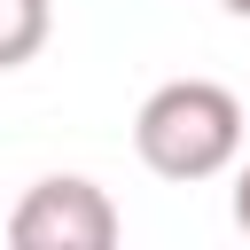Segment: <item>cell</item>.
<instances>
[{
    "instance_id": "obj_1",
    "label": "cell",
    "mask_w": 250,
    "mask_h": 250,
    "mask_svg": "<svg viewBox=\"0 0 250 250\" xmlns=\"http://www.w3.org/2000/svg\"><path fill=\"white\" fill-rule=\"evenodd\" d=\"M133 148L156 180H219L234 156H242V102L219 86V78H172L141 102L133 117Z\"/></svg>"
},
{
    "instance_id": "obj_5",
    "label": "cell",
    "mask_w": 250,
    "mask_h": 250,
    "mask_svg": "<svg viewBox=\"0 0 250 250\" xmlns=\"http://www.w3.org/2000/svg\"><path fill=\"white\" fill-rule=\"evenodd\" d=\"M219 8H227V16H242V23H250V0H219Z\"/></svg>"
},
{
    "instance_id": "obj_4",
    "label": "cell",
    "mask_w": 250,
    "mask_h": 250,
    "mask_svg": "<svg viewBox=\"0 0 250 250\" xmlns=\"http://www.w3.org/2000/svg\"><path fill=\"white\" fill-rule=\"evenodd\" d=\"M234 227H242V234H250V164H242V172H234Z\"/></svg>"
},
{
    "instance_id": "obj_2",
    "label": "cell",
    "mask_w": 250,
    "mask_h": 250,
    "mask_svg": "<svg viewBox=\"0 0 250 250\" xmlns=\"http://www.w3.org/2000/svg\"><path fill=\"white\" fill-rule=\"evenodd\" d=\"M8 242H16V250H109V242H117V203H109V188L86 180V172L31 180L23 203L8 211Z\"/></svg>"
},
{
    "instance_id": "obj_3",
    "label": "cell",
    "mask_w": 250,
    "mask_h": 250,
    "mask_svg": "<svg viewBox=\"0 0 250 250\" xmlns=\"http://www.w3.org/2000/svg\"><path fill=\"white\" fill-rule=\"evenodd\" d=\"M8 8V31H0V70H23L47 39V0H0Z\"/></svg>"
}]
</instances>
